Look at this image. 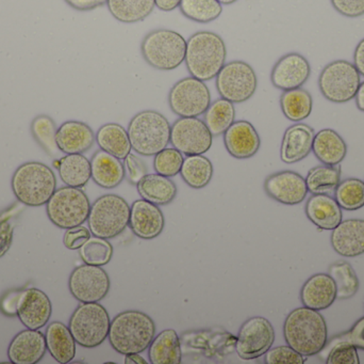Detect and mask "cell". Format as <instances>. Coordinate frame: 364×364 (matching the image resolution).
I'll list each match as a JSON object with an SVG mask.
<instances>
[{
    "label": "cell",
    "mask_w": 364,
    "mask_h": 364,
    "mask_svg": "<svg viewBox=\"0 0 364 364\" xmlns=\"http://www.w3.org/2000/svg\"><path fill=\"white\" fill-rule=\"evenodd\" d=\"M287 344L303 356L320 354L327 344L328 331L324 316L310 308H296L284 324Z\"/></svg>",
    "instance_id": "6da1fadb"
},
{
    "label": "cell",
    "mask_w": 364,
    "mask_h": 364,
    "mask_svg": "<svg viewBox=\"0 0 364 364\" xmlns=\"http://www.w3.org/2000/svg\"><path fill=\"white\" fill-rule=\"evenodd\" d=\"M156 336V324L144 312L128 310L111 321L108 339L119 354H141L146 350Z\"/></svg>",
    "instance_id": "7a4b0ae2"
},
{
    "label": "cell",
    "mask_w": 364,
    "mask_h": 364,
    "mask_svg": "<svg viewBox=\"0 0 364 364\" xmlns=\"http://www.w3.org/2000/svg\"><path fill=\"white\" fill-rule=\"evenodd\" d=\"M227 48L222 36L215 32L198 31L186 41V63L191 76L209 81L226 63Z\"/></svg>",
    "instance_id": "3957f363"
},
{
    "label": "cell",
    "mask_w": 364,
    "mask_h": 364,
    "mask_svg": "<svg viewBox=\"0 0 364 364\" xmlns=\"http://www.w3.org/2000/svg\"><path fill=\"white\" fill-rule=\"evenodd\" d=\"M13 194L27 207L46 205L57 189V177L50 167L38 162L21 165L11 180Z\"/></svg>",
    "instance_id": "277c9868"
},
{
    "label": "cell",
    "mask_w": 364,
    "mask_h": 364,
    "mask_svg": "<svg viewBox=\"0 0 364 364\" xmlns=\"http://www.w3.org/2000/svg\"><path fill=\"white\" fill-rule=\"evenodd\" d=\"M171 128L166 115L158 111L136 113L127 128L132 149L142 156H155L171 142Z\"/></svg>",
    "instance_id": "5b68a950"
},
{
    "label": "cell",
    "mask_w": 364,
    "mask_h": 364,
    "mask_svg": "<svg viewBox=\"0 0 364 364\" xmlns=\"http://www.w3.org/2000/svg\"><path fill=\"white\" fill-rule=\"evenodd\" d=\"M186 40L179 32L156 29L143 38L141 53L145 61L158 71H174L186 59Z\"/></svg>",
    "instance_id": "8992f818"
},
{
    "label": "cell",
    "mask_w": 364,
    "mask_h": 364,
    "mask_svg": "<svg viewBox=\"0 0 364 364\" xmlns=\"http://www.w3.org/2000/svg\"><path fill=\"white\" fill-rule=\"evenodd\" d=\"M130 205L117 194H105L91 204L87 224L92 235L111 239L129 226Z\"/></svg>",
    "instance_id": "52a82bcc"
},
{
    "label": "cell",
    "mask_w": 364,
    "mask_h": 364,
    "mask_svg": "<svg viewBox=\"0 0 364 364\" xmlns=\"http://www.w3.org/2000/svg\"><path fill=\"white\" fill-rule=\"evenodd\" d=\"M111 320L104 306L98 303H81L72 314L68 328L77 344L95 348L108 338Z\"/></svg>",
    "instance_id": "ba28073f"
},
{
    "label": "cell",
    "mask_w": 364,
    "mask_h": 364,
    "mask_svg": "<svg viewBox=\"0 0 364 364\" xmlns=\"http://www.w3.org/2000/svg\"><path fill=\"white\" fill-rule=\"evenodd\" d=\"M91 202L80 188L65 187L55 189L46 204L49 220L60 229L82 226L89 218Z\"/></svg>",
    "instance_id": "9c48e42d"
},
{
    "label": "cell",
    "mask_w": 364,
    "mask_h": 364,
    "mask_svg": "<svg viewBox=\"0 0 364 364\" xmlns=\"http://www.w3.org/2000/svg\"><path fill=\"white\" fill-rule=\"evenodd\" d=\"M360 85V73L354 63L346 60L327 64L318 78L321 93L336 104H343L355 98Z\"/></svg>",
    "instance_id": "30bf717a"
},
{
    "label": "cell",
    "mask_w": 364,
    "mask_h": 364,
    "mask_svg": "<svg viewBox=\"0 0 364 364\" xmlns=\"http://www.w3.org/2000/svg\"><path fill=\"white\" fill-rule=\"evenodd\" d=\"M215 87L222 98L241 104L256 93L258 78L254 68L244 61H231L225 63L215 77Z\"/></svg>",
    "instance_id": "8fae6325"
},
{
    "label": "cell",
    "mask_w": 364,
    "mask_h": 364,
    "mask_svg": "<svg viewBox=\"0 0 364 364\" xmlns=\"http://www.w3.org/2000/svg\"><path fill=\"white\" fill-rule=\"evenodd\" d=\"M171 110L181 118H198L211 104V94L205 81L190 76L177 81L168 93Z\"/></svg>",
    "instance_id": "7c38bea8"
},
{
    "label": "cell",
    "mask_w": 364,
    "mask_h": 364,
    "mask_svg": "<svg viewBox=\"0 0 364 364\" xmlns=\"http://www.w3.org/2000/svg\"><path fill=\"white\" fill-rule=\"evenodd\" d=\"M275 342L273 325L263 316H252L240 327L235 350L240 358L252 360L265 355Z\"/></svg>",
    "instance_id": "4fadbf2b"
},
{
    "label": "cell",
    "mask_w": 364,
    "mask_h": 364,
    "mask_svg": "<svg viewBox=\"0 0 364 364\" xmlns=\"http://www.w3.org/2000/svg\"><path fill=\"white\" fill-rule=\"evenodd\" d=\"M110 286L108 273L95 265L76 267L68 279L70 294L80 303H100L108 295Z\"/></svg>",
    "instance_id": "5bb4252c"
},
{
    "label": "cell",
    "mask_w": 364,
    "mask_h": 364,
    "mask_svg": "<svg viewBox=\"0 0 364 364\" xmlns=\"http://www.w3.org/2000/svg\"><path fill=\"white\" fill-rule=\"evenodd\" d=\"M213 136L199 118H179L171 128V143L183 155H203L212 147Z\"/></svg>",
    "instance_id": "9a60e30c"
},
{
    "label": "cell",
    "mask_w": 364,
    "mask_h": 364,
    "mask_svg": "<svg viewBox=\"0 0 364 364\" xmlns=\"http://www.w3.org/2000/svg\"><path fill=\"white\" fill-rule=\"evenodd\" d=\"M264 192L269 198L284 205L301 204L309 192L306 179L290 170L269 175L264 181Z\"/></svg>",
    "instance_id": "2e32d148"
},
{
    "label": "cell",
    "mask_w": 364,
    "mask_h": 364,
    "mask_svg": "<svg viewBox=\"0 0 364 364\" xmlns=\"http://www.w3.org/2000/svg\"><path fill=\"white\" fill-rule=\"evenodd\" d=\"M53 313L50 299L38 288L19 293L16 303L17 318L28 329L38 331L48 324Z\"/></svg>",
    "instance_id": "e0dca14e"
},
{
    "label": "cell",
    "mask_w": 364,
    "mask_h": 364,
    "mask_svg": "<svg viewBox=\"0 0 364 364\" xmlns=\"http://www.w3.org/2000/svg\"><path fill=\"white\" fill-rule=\"evenodd\" d=\"M311 75L309 61L299 53H290L282 56L271 73V81L274 87L282 91L297 89L305 85Z\"/></svg>",
    "instance_id": "ac0fdd59"
},
{
    "label": "cell",
    "mask_w": 364,
    "mask_h": 364,
    "mask_svg": "<svg viewBox=\"0 0 364 364\" xmlns=\"http://www.w3.org/2000/svg\"><path fill=\"white\" fill-rule=\"evenodd\" d=\"M129 227L141 239H154L164 230L166 218L158 205L140 199L130 207Z\"/></svg>",
    "instance_id": "d6986e66"
},
{
    "label": "cell",
    "mask_w": 364,
    "mask_h": 364,
    "mask_svg": "<svg viewBox=\"0 0 364 364\" xmlns=\"http://www.w3.org/2000/svg\"><path fill=\"white\" fill-rule=\"evenodd\" d=\"M227 152L237 160H247L258 153L261 140L258 132L248 121H235L224 132Z\"/></svg>",
    "instance_id": "ffe728a7"
},
{
    "label": "cell",
    "mask_w": 364,
    "mask_h": 364,
    "mask_svg": "<svg viewBox=\"0 0 364 364\" xmlns=\"http://www.w3.org/2000/svg\"><path fill=\"white\" fill-rule=\"evenodd\" d=\"M46 339L41 331L28 329L17 333L8 348V357L13 364H36L46 353Z\"/></svg>",
    "instance_id": "44dd1931"
},
{
    "label": "cell",
    "mask_w": 364,
    "mask_h": 364,
    "mask_svg": "<svg viewBox=\"0 0 364 364\" xmlns=\"http://www.w3.org/2000/svg\"><path fill=\"white\" fill-rule=\"evenodd\" d=\"M314 128L307 124L297 123L287 128L280 147V158L284 164H295L305 160L314 147Z\"/></svg>",
    "instance_id": "7402d4cb"
},
{
    "label": "cell",
    "mask_w": 364,
    "mask_h": 364,
    "mask_svg": "<svg viewBox=\"0 0 364 364\" xmlns=\"http://www.w3.org/2000/svg\"><path fill=\"white\" fill-rule=\"evenodd\" d=\"M333 250L346 258H357L364 254V220L348 219L340 222L331 232Z\"/></svg>",
    "instance_id": "603a6c76"
},
{
    "label": "cell",
    "mask_w": 364,
    "mask_h": 364,
    "mask_svg": "<svg viewBox=\"0 0 364 364\" xmlns=\"http://www.w3.org/2000/svg\"><path fill=\"white\" fill-rule=\"evenodd\" d=\"M96 135L85 122L66 121L55 134L58 149L64 154H83L93 147Z\"/></svg>",
    "instance_id": "cb8c5ba5"
},
{
    "label": "cell",
    "mask_w": 364,
    "mask_h": 364,
    "mask_svg": "<svg viewBox=\"0 0 364 364\" xmlns=\"http://www.w3.org/2000/svg\"><path fill=\"white\" fill-rule=\"evenodd\" d=\"M337 299V286L329 274H316L304 284L301 301L304 307L322 311L328 309Z\"/></svg>",
    "instance_id": "d4e9b609"
},
{
    "label": "cell",
    "mask_w": 364,
    "mask_h": 364,
    "mask_svg": "<svg viewBox=\"0 0 364 364\" xmlns=\"http://www.w3.org/2000/svg\"><path fill=\"white\" fill-rule=\"evenodd\" d=\"M305 212L308 219L321 230L333 231L343 218L337 200L329 194H312L307 201Z\"/></svg>",
    "instance_id": "484cf974"
},
{
    "label": "cell",
    "mask_w": 364,
    "mask_h": 364,
    "mask_svg": "<svg viewBox=\"0 0 364 364\" xmlns=\"http://www.w3.org/2000/svg\"><path fill=\"white\" fill-rule=\"evenodd\" d=\"M92 180L100 187L113 189L125 179V167L121 160L100 150L91 160Z\"/></svg>",
    "instance_id": "4316f807"
},
{
    "label": "cell",
    "mask_w": 364,
    "mask_h": 364,
    "mask_svg": "<svg viewBox=\"0 0 364 364\" xmlns=\"http://www.w3.org/2000/svg\"><path fill=\"white\" fill-rule=\"evenodd\" d=\"M47 350L58 363L68 364L76 356V341L70 328L61 322H53L45 333Z\"/></svg>",
    "instance_id": "83f0119b"
},
{
    "label": "cell",
    "mask_w": 364,
    "mask_h": 364,
    "mask_svg": "<svg viewBox=\"0 0 364 364\" xmlns=\"http://www.w3.org/2000/svg\"><path fill=\"white\" fill-rule=\"evenodd\" d=\"M312 151L323 165L338 166L346 157L348 145L336 130L325 128L314 136Z\"/></svg>",
    "instance_id": "f1b7e54d"
},
{
    "label": "cell",
    "mask_w": 364,
    "mask_h": 364,
    "mask_svg": "<svg viewBox=\"0 0 364 364\" xmlns=\"http://www.w3.org/2000/svg\"><path fill=\"white\" fill-rule=\"evenodd\" d=\"M141 198L158 205H168L177 196V186L170 177L158 173H147L138 184Z\"/></svg>",
    "instance_id": "f546056e"
},
{
    "label": "cell",
    "mask_w": 364,
    "mask_h": 364,
    "mask_svg": "<svg viewBox=\"0 0 364 364\" xmlns=\"http://www.w3.org/2000/svg\"><path fill=\"white\" fill-rule=\"evenodd\" d=\"M151 364H181L182 359L181 339L174 329H166L154 338L149 348Z\"/></svg>",
    "instance_id": "4dcf8cb0"
},
{
    "label": "cell",
    "mask_w": 364,
    "mask_h": 364,
    "mask_svg": "<svg viewBox=\"0 0 364 364\" xmlns=\"http://www.w3.org/2000/svg\"><path fill=\"white\" fill-rule=\"evenodd\" d=\"M96 141L100 150L121 160H125L132 150L127 130L117 123L102 125L97 130Z\"/></svg>",
    "instance_id": "1f68e13d"
},
{
    "label": "cell",
    "mask_w": 364,
    "mask_h": 364,
    "mask_svg": "<svg viewBox=\"0 0 364 364\" xmlns=\"http://www.w3.org/2000/svg\"><path fill=\"white\" fill-rule=\"evenodd\" d=\"M60 179L66 186L82 188L92 179L91 160L83 154H66L59 160Z\"/></svg>",
    "instance_id": "d6a6232c"
},
{
    "label": "cell",
    "mask_w": 364,
    "mask_h": 364,
    "mask_svg": "<svg viewBox=\"0 0 364 364\" xmlns=\"http://www.w3.org/2000/svg\"><path fill=\"white\" fill-rule=\"evenodd\" d=\"M107 6L117 21L134 24L147 19L156 4L155 0H108Z\"/></svg>",
    "instance_id": "836d02e7"
},
{
    "label": "cell",
    "mask_w": 364,
    "mask_h": 364,
    "mask_svg": "<svg viewBox=\"0 0 364 364\" xmlns=\"http://www.w3.org/2000/svg\"><path fill=\"white\" fill-rule=\"evenodd\" d=\"M280 107L287 119L301 122L307 119L314 108L311 94L303 88L284 91L280 96Z\"/></svg>",
    "instance_id": "e575fe53"
},
{
    "label": "cell",
    "mask_w": 364,
    "mask_h": 364,
    "mask_svg": "<svg viewBox=\"0 0 364 364\" xmlns=\"http://www.w3.org/2000/svg\"><path fill=\"white\" fill-rule=\"evenodd\" d=\"M181 175L186 185L194 189L205 188L213 177V165L203 155H190L184 158Z\"/></svg>",
    "instance_id": "d590c367"
},
{
    "label": "cell",
    "mask_w": 364,
    "mask_h": 364,
    "mask_svg": "<svg viewBox=\"0 0 364 364\" xmlns=\"http://www.w3.org/2000/svg\"><path fill=\"white\" fill-rule=\"evenodd\" d=\"M341 182V168L339 166L314 167L306 177L308 192L312 194H331L336 192Z\"/></svg>",
    "instance_id": "8d00e7d4"
},
{
    "label": "cell",
    "mask_w": 364,
    "mask_h": 364,
    "mask_svg": "<svg viewBox=\"0 0 364 364\" xmlns=\"http://www.w3.org/2000/svg\"><path fill=\"white\" fill-rule=\"evenodd\" d=\"M205 115V122L207 128L211 132L212 136L218 137L224 134L235 119V109L233 103L218 98L215 102L211 103L208 107Z\"/></svg>",
    "instance_id": "74e56055"
},
{
    "label": "cell",
    "mask_w": 364,
    "mask_h": 364,
    "mask_svg": "<svg viewBox=\"0 0 364 364\" xmlns=\"http://www.w3.org/2000/svg\"><path fill=\"white\" fill-rule=\"evenodd\" d=\"M329 276L337 286V298L350 299L359 290V279L352 265L346 261H337L329 266Z\"/></svg>",
    "instance_id": "f35d334b"
},
{
    "label": "cell",
    "mask_w": 364,
    "mask_h": 364,
    "mask_svg": "<svg viewBox=\"0 0 364 364\" xmlns=\"http://www.w3.org/2000/svg\"><path fill=\"white\" fill-rule=\"evenodd\" d=\"M179 9L186 19L196 23L208 24L220 16L223 4L218 0H181Z\"/></svg>",
    "instance_id": "ab89813d"
},
{
    "label": "cell",
    "mask_w": 364,
    "mask_h": 364,
    "mask_svg": "<svg viewBox=\"0 0 364 364\" xmlns=\"http://www.w3.org/2000/svg\"><path fill=\"white\" fill-rule=\"evenodd\" d=\"M335 199L342 209L357 211L364 207V182L348 179L340 182L335 192Z\"/></svg>",
    "instance_id": "60d3db41"
},
{
    "label": "cell",
    "mask_w": 364,
    "mask_h": 364,
    "mask_svg": "<svg viewBox=\"0 0 364 364\" xmlns=\"http://www.w3.org/2000/svg\"><path fill=\"white\" fill-rule=\"evenodd\" d=\"M81 260L85 264L104 266L113 256V247L110 241L102 237H91L79 249Z\"/></svg>",
    "instance_id": "b9f144b4"
},
{
    "label": "cell",
    "mask_w": 364,
    "mask_h": 364,
    "mask_svg": "<svg viewBox=\"0 0 364 364\" xmlns=\"http://www.w3.org/2000/svg\"><path fill=\"white\" fill-rule=\"evenodd\" d=\"M57 130L55 122L48 115H38L32 122V134L50 155H55L59 150L55 142Z\"/></svg>",
    "instance_id": "7bdbcfd3"
},
{
    "label": "cell",
    "mask_w": 364,
    "mask_h": 364,
    "mask_svg": "<svg viewBox=\"0 0 364 364\" xmlns=\"http://www.w3.org/2000/svg\"><path fill=\"white\" fill-rule=\"evenodd\" d=\"M183 154L175 147H166L156 154L154 160V169L158 175L166 177H176L181 173L183 164Z\"/></svg>",
    "instance_id": "ee69618b"
},
{
    "label": "cell",
    "mask_w": 364,
    "mask_h": 364,
    "mask_svg": "<svg viewBox=\"0 0 364 364\" xmlns=\"http://www.w3.org/2000/svg\"><path fill=\"white\" fill-rule=\"evenodd\" d=\"M358 348L350 342L339 340L329 352L327 364H359Z\"/></svg>",
    "instance_id": "f6af8a7d"
},
{
    "label": "cell",
    "mask_w": 364,
    "mask_h": 364,
    "mask_svg": "<svg viewBox=\"0 0 364 364\" xmlns=\"http://www.w3.org/2000/svg\"><path fill=\"white\" fill-rule=\"evenodd\" d=\"M305 361L303 355L289 345L269 348L264 355L267 364H304Z\"/></svg>",
    "instance_id": "bcb514c9"
},
{
    "label": "cell",
    "mask_w": 364,
    "mask_h": 364,
    "mask_svg": "<svg viewBox=\"0 0 364 364\" xmlns=\"http://www.w3.org/2000/svg\"><path fill=\"white\" fill-rule=\"evenodd\" d=\"M124 162L125 172L127 175L128 181L136 185L147 175V167L145 162L134 154L130 153Z\"/></svg>",
    "instance_id": "7dc6e473"
},
{
    "label": "cell",
    "mask_w": 364,
    "mask_h": 364,
    "mask_svg": "<svg viewBox=\"0 0 364 364\" xmlns=\"http://www.w3.org/2000/svg\"><path fill=\"white\" fill-rule=\"evenodd\" d=\"M91 231L83 226L68 229L63 236V244L68 249L79 250L87 239H91Z\"/></svg>",
    "instance_id": "c3c4849f"
},
{
    "label": "cell",
    "mask_w": 364,
    "mask_h": 364,
    "mask_svg": "<svg viewBox=\"0 0 364 364\" xmlns=\"http://www.w3.org/2000/svg\"><path fill=\"white\" fill-rule=\"evenodd\" d=\"M333 8L346 17H359L364 14V0H331Z\"/></svg>",
    "instance_id": "681fc988"
},
{
    "label": "cell",
    "mask_w": 364,
    "mask_h": 364,
    "mask_svg": "<svg viewBox=\"0 0 364 364\" xmlns=\"http://www.w3.org/2000/svg\"><path fill=\"white\" fill-rule=\"evenodd\" d=\"M12 214L13 211H10L0 217V258L10 249L11 243H12L14 227L11 226L9 222L13 217Z\"/></svg>",
    "instance_id": "f907efd6"
},
{
    "label": "cell",
    "mask_w": 364,
    "mask_h": 364,
    "mask_svg": "<svg viewBox=\"0 0 364 364\" xmlns=\"http://www.w3.org/2000/svg\"><path fill=\"white\" fill-rule=\"evenodd\" d=\"M339 340L350 342L359 350H364V316L355 323L348 333H344Z\"/></svg>",
    "instance_id": "816d5d0a"
},
{
    "label": "cell",
    "mask_w": 364,
    "mask_h": 364,
    "mask_svg": "<svg viewBox=\"0 0 364 364\" xmlns=\"http://www.w3.org/2000/svg\"><path fill=\"white\" fill-rule=\"evenodd\" d=\"M77 11H91L107 4L108 0H64Z\"/></svg>",
    "instance_id": "f5cc1de1"
},
{
    "label": "cell",
    "mask_w": 364,
    "mask_h": 364,
    "mask_svg": "<svg viewBox=\"0 0 364 364\" xmlns=\"http://www.w3.org/2000/svg\"><path fill=\"white\" fill-rule=\"evenodd\" d=\"M354 62L358 72L364 76V38L358 43L355 49Z\"/></svg>",
    "instance_id": "db71d44e"
},
{
    "label": "cell",
    "mask_w": 364,
    "mask_h": 364,
    "mask_svg": "<svg viewBox=\"0 0 364 364\" xmlns=\"http://www.w3.org/2000/svg\"><path fill=\"white\" fill-rule=\"evenodd\" d=\"M181 0H155L156 6L164 12H171L179 8Z\"/></svg>",
    "instance_id": "11a10c76"
},
{
    "label": "cell",
    "mask_w": 364,
    "mask_h": 364,
    "mask_svg": "<svg viewBox=\"0 0 364 364\" xmlns=\"http://www.w3.org/2000/svg\"><path fill=\"white\" fill-rule=\"evenodd\" d=\"M125 364H147V361L140 354L125 355Z\"/></svg>",
    "instance_id": "9f6ffc18"
},
{
    "label": "cell",
    "mask_w": 364,
    "mask_h": 364,
    "mask_svg": "<svg viewBox=\"0 0 364 364\" xmlns=\"http://www.w3.org/2000/svg\"><path fill=\"white\" fill-rule=\"evenodd\" d=\"M355 98H356L357 108L364 113V81L363 83H361L360 87H359L358 91H357Z\"/></svg>",
    "instance_id": "6f0895ef"
},
{
    "label": "cell",
    "mask_w": 364,
    "mask_h": 364,
    "mask_svg": "<svg viewBox=\"0 0 364 364\" xmlns=\"http://www.w3.org/2000/svg\"><path fill=\"white\" fill-rule=\"evenodd\" d=\"M220 4H225V6H229V4H235L237 0H218Z\"/></svg>",
    "instance_id": "680465c9"
}]
</instances>
